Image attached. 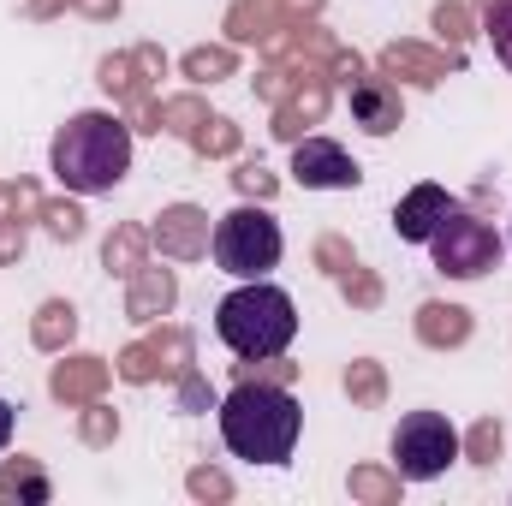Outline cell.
<instances>
[{
	"instance_id": "cell-5",
	"label": "cell",
	"mask_w": 512,
	"mask_h": 506,
	"mask_svg": "<svg viewBox=\"0 0 512 506\" xmlns=\"http://www.w3.org/2000/svg\"><path fill=\"white\" fill-rule=\"evenodd\" d=\"M429 256H435L441 274H453V280H477V274H489V268L501 262V239H495L489 221H477L471 209L453 203V209L441 215V227L429 233Z\"/></svg>"
},
{
	"instance_id": "cell-10",
	"label": "cell",
	"mask_w": 512,
	"mask_h": 506,
	"mask_svg": "<svg viewBox=\"0 0 512 506\" xmlns=\"http://www.w3.org/2000/svg\"><path fill=\"white\" fill-rule=\"evenodd\" d=\"M483 36L495 42V60L512 72V0H489V12H483Z\"/></svg>"
},
{
	"instance_id": "cell-8",
	"label": "cell",
	"mask_w": 512,
	"mask_h": 506,
	"mask_svg": "<svg viewBox=\"0 0 512 506\" xmlns=\"http://www.w3.org/2000/svg\"><path fill=\"white\" fill-rule=\"evenodd\" d=\"M447 209H453V197H447L441 185H411V191L399 197V209H393V233H399L405 245H429V233L441 227Z\"/></svg>"
},
{
	"instance_id": "cell-3",
	"label": "cell",
	"mask_w": 512,
	"mask_h": 506,
	"mask_svg": "<svg viewBox=\"0 0 512 506\" xmlns=\"http://www.w3.org/2000/svg\"><path fill=\"white\" fill-rule=\"evenodd\" d=\"M215 334L233 358H251V364L280 358L298 334V304L268 280H245L239 292H227L215 304Z\"/></svg>"
},
{
	"instance_id": "cell-1",
	"label": "cell",
	"mask_w": 512,
	"mask_h": 506,
	"mask_svg": "<svg viewBox=\"0 0 512 506\" xmlns=\"http://www.w3.org/2000/svg\"><path fill=\"white\" fill-rule=\"evenodd\" d=\"M48 167L66 191L78 197H102L114 191L120 179L131 173V126L120 114H72L66 126L54 131V149H48Z\"/></svg>"
},
{
	"instance_id": "cell-9",
	"label": "cell",
	"mask_w": 512,
	"mask_h": 506,
	"mask_svg": "<svg viewBox=\"0 0 512 506\" xmlns=\"http://www.w3.org/2000/svg\"><path fill=\"white\" fill-rule=\"evenodd\" d=\"M352 120L364 131H376V137H387V131L399 126V96L387 84H376V78H358L352 84Z\"/></svg>"
},
{
	"instance_id": "cell-11",
	"label": "cell",
	"mask_w": 512,
	"mask_h": 506,
	"mask_svg": "<svg viewBox=\"0 0 512 506\" xmlns=\"http://www.w3.org/2000/svg\"><path fill=\"white\" fill-rule=\"evenodd\" d=\"M6 441H12V405L0 399V453H6Z\"/></svg>"
},
{
	"instance_id": "cell-2",
	"label": "cell",
	"mask_w": 512,
	"mask_h": 506,
	"mask_svg": "<svg viewBox=\"0 0 512 506\" xmlns=\"http://www.w3.org/2000/svg\"><path fill=\"white\" fill-rule=\"evenodd\" d=\"M298 429H304V405L286 387L245 381L221 399V441L245 465H286L298 447Z\"/></svg>"
},
{
	"instance_id": "cell-6",
	"label": "cell",
	"mask_w": 512,
	"mask_h": 506,
	"mask_svg": "<svg viewBox=\"0 0 512 506\" xmlns=\"http://www.w3.org/2000/svg\"><path fill=\"white\" fill-rule=\"evenodd\" d=\"M453 459H459V429L441 411H411L393 429V465H399V477L429 483V477L453 471Z\"/></svg>"
},
{
	"instance_id": "cell-4",
	"label": "cell",
	"mask_w": 512,
	"mask_h": 506,
	"mask_svg": "<svg viewBox=\"0 0 512 506\" xmlns=\"http://www.w3.org/2000/svg\"><path fill=\"white\" fill-rule=\"evenodd\" d=\"M280 251H286V239H280V221L268 209H251L245 203V209H233L215 227V262L233 280H268L280 268Z\"/></svg>"
},
{
	"instance_id": "cell-7",
	"label": "cell",
	"mask_w": 512,
	"mask_h": 506,
	"mask_svg": "<svg viewBox=\"0 0 512 506\" xmlns=\"http://www.w3.org/2000/svg\"><path fill=\"white\" fill-rule=\"evenodd\" d=\"M292 179H298L304 191H352L364 173H358V161H352L334 137H304V143L292 149Z\"/></svg>"
}]
</instances>
